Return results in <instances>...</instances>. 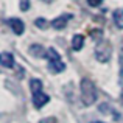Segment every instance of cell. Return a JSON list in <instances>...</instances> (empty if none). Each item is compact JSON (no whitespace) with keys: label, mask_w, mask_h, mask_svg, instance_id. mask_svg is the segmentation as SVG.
Here are the masks:
<instances>
[{"label":"cell","mask_w":123,"mask_h":123,"mask_svg":"<svg viewBox=\"0 0 123 123\" xmlns=\"http://www.w3.org/2000/svg\"><path fill=\"white\" fill-rule=\"evenodd\" d=\"M44 2H47V3H48V2H51V0H44Z\"/></svg>","instance_id":"cell-18"},{"label":"cell","mask_w":123,"mask_h":123,"mask_svg":"<svg viewBox=\"0 0 123 123\" xmlns=\"http://www.w3.org/2000/svg\"><path fill=\"white\" fill-rule=\"evenodd\" d=\"M83 45H84V36L83 34H75L72 39V48L75 51H78L83 48Z\"/></svg>","instance_id":"cell-9"},{"label":"cell","mask_w":123,"mask_h":123,"mask_svg":"<svg viewBox=\"0 0 123 123\" xmlns=\"http://www.w3.org/2000/svg\"><path fill=\"white\" fill-rule=\"evenodd\" d=\"M20 9L22 11L30 9V0H20Z\"/></svg>","instance_id":"cell-13"},{"label":"cell","mask_w":123,"mask_h":123,"mask_svg":"<svg viewBox=\"0 0 123 123\" xmlns=\"http://www.w3.org/2000/svg\"><path fill=\"white\" fill-rule=\"evenodd\" d=\"M48 100H50V97H48L47 93H44L42 90L37 92V93H33V105H34L36 109H41L42 106H45L48 103Z\"/></svg>","instance_id":"cell-4"},{"label":"cell","mask_w":123,"mask_h":123,"mask_svg":"<svg viewBox=\"0 0 123 123\" xmlns=\"http://www.w3.org/2000/svg\"><path fill=\"white\" fill-rule=\"evenodd\" d=\"M101 3H103V0H87V5H89V6H93V8L100 6Z\"/></svg>","instance_id":"cell-14"},{"label":"cell","mask_w":123,"mask_h":123,"mask_svg":"<svg viewBox=\"0 0 123 123\" xmlns=\"http://www.w3.org/2000/svg\"><path fill=\"white\" fill-rule=\"evenodd\" d=\"M80 89H81L83 105H86V106L93 105L95 100H97V87H95V84L90 81L89 78H83L81 84H80Z\"/></svg>","instance_id":"cell-1"},{"label":"cell","mask_w":123,"mask_h":123,"mask_svg":"<svg viewBox=\"0 0 123 123\" xmlns=\"http://www.w3.org/2000/svg\"><path fill=\"white\" fill-rule=\"evenodd\" d=\"M122 101H123V92H122Z\"/></svg>","instance_id":"cell-19"},{"label":"cell","mask_w":123,"mask_h":123,"mask_svg":"<svg viewBox=\"0 0 123 123\" xmlns=\"http://www.w3.org/2000/svg\"><path fill=\"white\" fill-rule=\"evenodd\" d=\"M92 123H105V122H92Z\"/></svg>","instance_id":"cell-17"},{"label":"cell","mask_w":123,"mask_h":123,"mask_svg":"<svg viewBox=\"0 0 123 123\" xmlns=\"http://www.w3.org/2000/svg\"><path fill=\"white\" fill-rule=\"evenodd\" d=\"M47 56H48V70L53 73H59L62 72L64 69H66V64L62 62V59H61L59 53H58L55 48H48L47 50Z\"/></svg>","instance_id":"cell-2"},{"label":"cell","mask_w":123,"mask_h":123,"mask_svg":"<svg viewBox=\"0 0 123 123\" xmlns=\"http://www.w3.org/2000/svg\"><path fill=\"white\" fill-rule=\"evenodd\" d=\"M0 64L6 69H11L14 67V58H12L11 53H2L0 55Z\"/></svg>","instance_id":"cell-7"},{"label":"cell","mask_w":123,"mask_h":123,"mask_svg":"<svg viewBox=\"0 0 123 123\" xmlns=\"http://www.w3.org/2000/svg\"><path fill=\"white\" fill-rule=\"evenodd\" d=\"M8 24H9V27H11V30L14 31L16 34H19V36H20V34L25 31L24 22H22L20 19H17V17H11V19L8 20Z\"/></svg>","instance_id":"cell-5"},{"label":"cell","mask_w":123,"mask_h":123,"mask_svg":"<svg viewBox=\"0 0 123 123\" xmlns=\"http://www.w3.org/2000/svg\"><path fill=\"white\" fill-rule=\"evenodd\" d=\"M34 25H36L37 28H41V30H45V28L48 27V22L41 17V19H36V20H34Z\"/></svg>","instance_id":"cell-12"},{"label":"cell","mask_w":123,"mask_h":123,"mask_svg":"<svg viewBox=\"0 0 123 123\" xmlns=\"http://www.w3.org/2000/svg\"><path fill=\"white\" fill-rule=\"evenodd\" d=\"M120 75H122V78H123V56L120 58Z\"/></svg>","instance_id":"cell-16"},{"label":"cell","mask_w":123,"mask_h":123,"mask_svg":"<svg viewBox=\"0 0 123 123\" xmlns=\"http://www.w3.org/2000/svg\"><path fill=\"white\" fill-rule=\"evenodd\" d=\"M112 19H114V24L117 25V28H123V9H115L112 12Z\"/></svg>","instance_id":"cell-10"},{"label":"cell","mask_w":123,"mask_h":123,"mask_svg":"<svg viewBox=\"0 0 123 123\" xmlns=\"http://www.w3.org/2000/svg\"><path fill=\"white\" fill-rule=\"evenodd\" d=\"M37 123H58V120L55 117H45V118H42V120H39Z\"/></svg>","instance_id":"cell-15"},{"label":"cell","mask_w":123,"mask_h":123,"mask_svg":"<svg viewBox=\"0 0 123 123\" xmlns=\"http://www.w3.org/2000/svg\"><path fill=\"white\" fill-rule=\"evenodd\" d=\"M70 19H72V16H70V14L59 16V17H56V19H53V20H51V27L56 28V30H62V28H66L67 22H69Z\"/></svg>","instance_id":"cell-6"},{"label":"cell","mask_w":123,"mask_h":123,"mask_svg":"<svg viewBox=\"0 0 123 123\" xmlns=\"http://www.w3.org/2000/svg\"><path fill=\"white\" fill-rule=\"evenodd\" d=\"M30 53L33 55V56H36V58H44V56H47V51H45V48L42 47V45L39 44H33L30 47Z\"/></svg>","instance_id":"cell-8"},{"label":"cell","mask_w":123,"mask_h":123,"mask_svg":"<svg viewBox=\"0 0 123 123\" xmlns=\"http://www.w3.org/2000/svg\"><path fill=\"white\" fill-rule=\"evenodd\" d=\"M112 56V48L109 42H101V44L97 47L95 50V58L100 61V62H108Z\"/></svg>","instance_id":"cell-3"},{"label":"cell","mask_w":123,"mask_h":123,"mask_svg":"<svg viewBox=\"0 0 123 123\" xmlns=\"http://www.w3.org/2000/svg\"><path fill=\"white\" fill-rule=\"evenodd\" d=\"M30 89H31V92H33V93L41 92V90H42V81H41V80H37V78H33L30 81Z\"/></svg>","instance_id":"cell-11"}]
</instances>
